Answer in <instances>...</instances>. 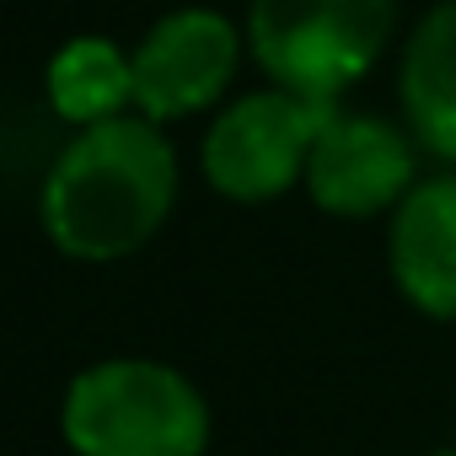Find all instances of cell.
Instances as JSON below:
<instances>
[{"label":"cell","instance_id":"5","mask_svg":"<svg viewBox=\"0 0 456 456\" xmlns=\"http://www.w3.org/2000/svg\"><path fill=\"white\" fill-rule=\"evenodd\" d=\"M242 65V33L232 17H220L209 6H183L167 12L140 49L129 54L134 70V108L151 124H172L188 113H204L225 97Z\"/></svg>","mask_w":456,"mask_h":456},{"label":"cell","instance_id":"7","mask_svg":"<svg viewBox=\"0 0 456 456\" xmlns=\"http://www.w3.org/2000/svg\"><path fill=\"white\" fill-rule=\"evenodd\" d=\"M392 280L435 322H456V172L424 177L392 209Z\"/></svg>","mask_w":456,"mask_h":456},{"label":"cell","instance_id":"2","mask_svg":"<svg viewBox=\"0 0 456 456\" xmlns=\"http://www.w3.org/2000/svg\"><path fill=\"white\" fill-rule=\"evenodd\" d=\"M60 429L76 456H204L209 403L161 360H102L70 381Z\"/></svg>","mask_w":456,"mask_h":456},{"label":"cell","instance_id":"3","mask_svg":"<svg viewBox=\"0 0 456 456\" xmlns=\"http://www.w3.org/2000/svg\"><path fill=\"white\" fill-rule=\"evenodd\" d=\"M397 28V0H253L248 49L258 70L312 102L354 86Z\"/></svg>","mask_w":456,"mask_h":456},{"label":"cell","instance_id":"4","mask_svg":"<svg viewBox=\"0 0 456 456\" xmlns=\"http://www.w3.org/2000/svg\"><path fill=\"white\" fill-rule=\"evenodd\" d=\"M328 113H333V102H312L285 86L237 97L209 124L204 151H199L209 188L237 204L280 199L285 188H296L306 177V156H312Z\"/></svg>","mask_w":456,"mask_h":456},{"label":"cell","instance_id":"9","mask_svg":"<svg viewBox=\"0 0 456 456\" xmlns=\"http://www.w3.org/2000/svg\"><path fill=\"white\" fill-rule=\"evenodd\" d=\"M49 108L65 118V124H102V118H118L124 108H134V70H129V54L113 44V38H70L54 60H49Z\"/></svg>","mask_w":456,"mask_h":456},{"label":"cell","instance_id":"8","mask_svg":"<svg viewBox=\"0 0 456 456\" xmlns=\"http://www.w3.org/2000/svg\"><path fill=\"white\" fill-rule=\"evenodd\" d=\"M397 97H403L408 134L429 156L456 167V0L435 6L413 28L397 70Z\"/></svg>","mask_w":456,"mask_h":456},{"label":"cell","instance_id":"1","mask_svg":"<svg viewBox=\"0 0 456 456\" xmlns=\"http://www.w3.org/2000/svg\"><path fill=\"white\" fill-rule=\"evenodd\" d=\"M177 204V151L145 113L86 124L44 177V232L65 258L118 264L140 253Z\"/></svg>","mask_w":456,"mask_h":456},{"label":"cell","instance_id":"10","mask_svg":"<svg viewBox=\"0 0 456 456\" xmlns=\"http://www.w3.org/2000/svg\"><path fill=\"white\" fill-rule=\"evenodd\" d=\"M435 456H456V451H435Z\"/></svg>","mask_w":456,"mask_h":456},{"label":"cell","instance_id":"6","mask_svg":"<svg viewBox=\"0 0 456 456\" xmlns=\"http://www.w3.org/2000/svg\"><path fill=\"white\" fill-rule=\"evenodd\" d=\"M419 183L413 140L376 118V113H328L312 156H306V193L317 209L338 220H370L381 209H397L408 188Z\"/></svg>","mask_w":456,"mask_h":456}]
</instances>
